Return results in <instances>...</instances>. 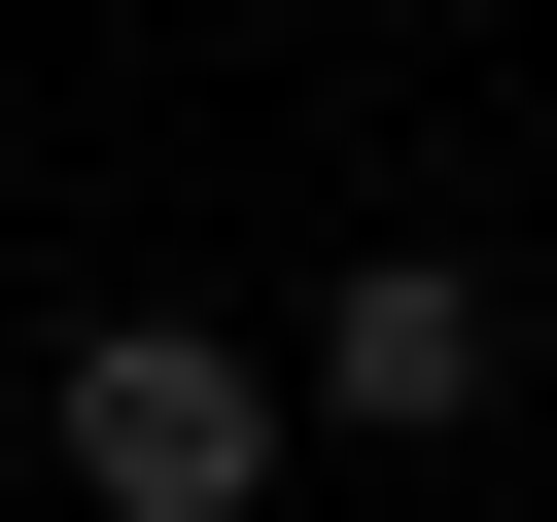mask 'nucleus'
<instances>
[{"instance_id": "nucleus-1", "label": "nucleus", "mask_w": 557, "mask_h": 522, "mask_svg": "<svg viewBox=\"0 0 557 522\" xmlns=\"http://www.w3.org/2000/svg\"><path fill=\"white\" fill-rule=\"evenodd\" d=\"M35 452H70V522H244V487H278V348H244V313H70Z\"/></svg>"}, {"instance_id": "nucleus-2", "label": "nucleus", "mask_w": 557, "mask_h": 522, "mask_svg": "<svg viewBox=\"0 0 557 522\" xmlns=\"http://www.w3.org/2000/svg\"><path fill=\"white\" fill-rule=\"evenodd\" d=\"M487 348H522V313H487V244H348L278 418H383V452H453V418H487Z\"/></svg>"}]
</instances>
